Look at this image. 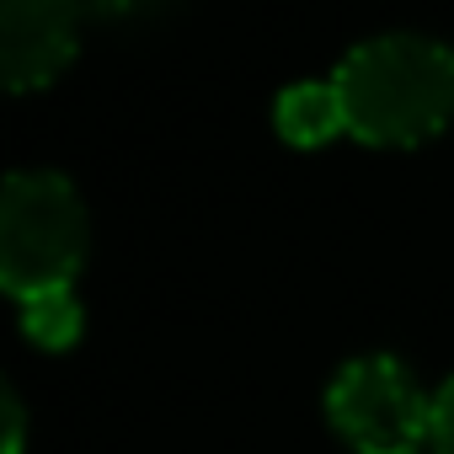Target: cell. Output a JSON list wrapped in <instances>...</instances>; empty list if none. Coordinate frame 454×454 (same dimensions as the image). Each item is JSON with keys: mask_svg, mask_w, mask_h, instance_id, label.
Listing matches in <instances>:
<instances>
[{"mask_svg": "<svg viewBox=\"0 0 454 454\" xmlns=\"http://www.w3.org/2000/svg\"><path fill=\"white\" fill-rule=\"evenodd\" d=\"M86 0H0V75L12 91L59 81L81 49Z\"/></svg>", "mask_w": 454, "mask_h": 454, "instance_id": "obj_4", "label": "cell"}, {"mask_svg": "<svg viewBox=\"0 0 454 454\" xmlns=\"http://www.w3.org/2000/svg\"><path fill=\"white\" fill-rule=\"evenodd\" d=\"M348 107V134L385 150L427 145L454 123V49L422 33L358 43L332 75Z\"/></svg>", "mask_w": 454, "mask_h": 454, "instance_id": "obj_1", "label": "cell"}, {"mask_svg": "<svg viewBox=\"0 0 454 454\" xmlns=\"http://www.w3.org/2000/svg\"><path fill=\"white\" fill-rule=\"evenodd\" d=\"M273 123H278V134H284L289 145H300V150L337 139V134L348 129V107H342L337 81H300V86H289V91L278 97V107H273Z\"/></svg>", "mask_w": 454, "mask_h": 454, "instance_id": "obj_5", "label": "cell"}, {"mask_svg": "<svg viewBox=\"0 0 454 454\" xmlns=\"http://www.w3.org/2000/svg\"><path fill=\"white\" fill-rule=\"evenodd\" d=\"M332 427L358 454H427L433 443V401L417 390L401 358H353L326 390Z\"/></svg>", "mask_w": 454, "mask_h": 454, "instance_id": "obj_3", "label": "cell"}, {"mask_svg": "<svg viewBox=\"0 0 454 454\" xmlns=\"http://www.w3.org/2000/svg\"><path fill=\"white\" fill-rule=\"evenodd\" d=\"M427 454H454V380H443V390L433 395V443Z\"/></svg>", "mask_w": 454, "mask_h": 454, "instance_id": "obj_7", "label": "cell"}, {"mask_svg": "<svg viewBox=\"0 0 454 454\" xmlns=\"http://www.w3.org/2000/svg\"><path fill=\"white\" fill-rule=\"evenodd\" d=\"M6 454H22V401L6 390Z\"/></svg>", "mask_w": 454, "mask_h": 454, "instance_id": "obj_9", "label": "cell"}, {"mask_svg": "<svg viewBox=\"0 0 454 454\" xmlns=\"http://www.w3.org/2000/svg\"><path fill=\"white\" fill-rule=\"evenodd\" d=\"M160 6L166 0H86V12H97V17H150Z\"/></svg>", "mask_w": 454, "mask_h": 454, "instance_id": "obj_8", "label": "cell"}, {"mask_svg": "<svg viewBox=\"0 0 454 454\" xmlns=\"http://www.w3.org/2000/svg\"><path fill=\"white\" fill-rule=\"evenodd\" d=\"M22 305V332L49 348V353H65L75 337H81V305H75V289H49V294H33V300H17Z\"/></svg>", "mask_w": 454, "mask_h": 454, "instance_id": "obj_6", "label": "cell"}, {"mask_svg": "<svg viewBox=\"0 0 454 454\" xmlns=\"http://www.w3.org/2000/svg\"><path fill=\"white\" fill-rule=\"evenodd\" d=\"M86 203L59 171H12L0 187V284L17 300L70 289L86 262Z\"/></svg>", "mask_w": 454, "mask_h": 454, "instance_id": "obj_2", "label": "cell"}]
</instances>
